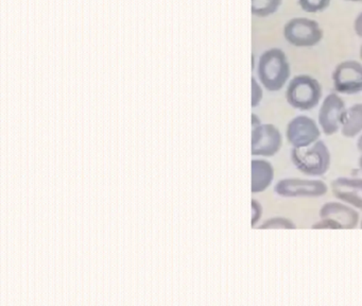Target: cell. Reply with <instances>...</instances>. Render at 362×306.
<instances>
[{
    "label": "cell",
    "instance_id": "1",
    "mask_svg": "<svg viewBox=\"0 0 362 306\" xmlns=\"http://www.w3.org/2000/svg\"><path fill=\"white\" fill-rule=\"evenodd\" d=\"M291 74L287 55L281 48H270L260 55L257 64L258 81L269 91H279Z\"/></svg>",
    "mask_w": 362,
    "mask_h": 306
},
{
    "label": "cell",
    "instance_id": "2",
    "mask_svg": "<svg viewBox=\"0 0 362 306\" xmlns=\"http://www.w3.org/2000/svg\"><path fill=\"white\" fill-rule=\"evenodd\" d=\"M290 159L298 171L309 176H324L332 162L329 149L321 140L305 148H292Z\"/></svg>",
    "mask_w": 362,
    "mask_h": 306
},
{
    "label": "cell",
    "instance_id": "3",
    "mask_svg": "<svg viewBox=\"0 0 362 306\" xmlns=\"http://www.w3.org/2000/svg\"><path fill=\"white\" fill-rule=\"evenodd\" d=\"M323 89L321 83L309 74H298L289 81L286 100L296 110H310L321 101Z\"/></svg>",
    "mask_w": 362,
    "mask_h": 306
},
{
    "label": "cell",
    "instance_id": "4",
    "mask_svg": "<svg viewBox=\"0 0 362 306\" xmlns=\"http://www.w3.org/2000/svg\"><path fill=\"white\" fill-rule=\"evenodd\" d=\"M284 38L292 46H317L323 40L324 31L315 19L294 17L284 26Z\"/></svg>",
    "mask_w": 362,
    "mask_h": 306
},
{
    "label": "cell",
    "instance_id": "5",
    "mask_svg": "<svg viewBox=\"0 0 362 306\" xmlns=\"http://www.w3.org/2000/svg\"><path fill=\"white\" fill-rule=\"evenodd\" d=\"M327 191V184L315 178H281L274 187V193L277 196L289 199H313L323 197Z\"/></svg>",
    "mask_w": 362,
    "mask_h": 306
},
{
    "label": "cell",
    "instance_id": "6",
    "mask_svg": "<svg viewBox=\"0 0 362 306\" xmlns=\"http://www.w3.org/2000/svg\"><path fill=\"white\" fill-rule=\"evenodd\" d=\"M283 146V135L276 125L260 123L252 128V155L271 157L279 152Z\"/></svg>",
    "mask_w": 362,
    "mask_h": 306
},
{
    "label": "cell",
    "instance_id": "7",
    "mask_svg": "<svg viewBox=\"0 0 362 306\" xmlns=\"http://www.w3.org/2000/svg\"><path fill=\"white\" fill-rule=\"evenodd\" d=\"M321 128L306 115H298L288 123L286 138L292 148H305L320 140Z\"/></svg>",
    "mask_w": 362,
    "mask_h": 306
},
{
    "label": "cell",
    "instance_id": "8",
    "mask_svg": "<svg viewBox=\"0 0 362 306\" xmlns=\"http://www.w3.org/2000/svg\"><path fill=\"white\" fill-rule=\"evenodd\" d=\"M337 93L355 95L362 91V64L354 60L341 62L332 74Z\"/></svg>",
    "mask_w": 362,
    "mask_h": 306
},
{
    "label": "cell",
    "instance_id": "9",
    "mask_svg": "<svg viewBox=\"0 0 362 306\" xmlns=\"http://www.w3.org/2000/svg\"><path fill=\"white\" fill-rule=\"evenodd\" d=\"M346 110L344 100L336 93H330L324 98L320 106L317 120L322 132L325 135L336 134L341 129L343 114Z\"/></svg>",
    "mask_w": 362,
    "mask_h": 306
},
{
    "label": "cell",
    "instance_id": "10",
    "mask_svg": "<svg viewBox=\"0 0 362 306\" xmlns=\"http://www.w3.org/2000/svg\"><path fill=\"white\" fill-rule=\"evenodd\" d=\"M330 188L337 199L362 210V178L339 176L332 181Z\"/></svg>",
    "mask_w": 362,
    "mask_h": 306
},
{
    "label": "cell",
    "instance_id": "11",
    "mask_svg": "<svg viewBox=\"0 0 362 306\" xmlns=\"http://www.w3.org/2000/svg\"><path fill=\"white\" fill-rule=\"evenodd\" d=\"M320 218H330L337 221L342 229H356L360 222L359 212L349 204L341 202H327L319 212Z\"/></svg>",
    "mask_w": 362,
    "mask_h": 306
},
{
    "label": "cell",
    "instance_id": "12",
    "mask_svg": "<svg viewBox=\"0 0 362 306\" xmlns=\"http://www.w3.org/2000/svg\"><path fill=\"white\" fill-rule=\"evenodd\" d=\"M274 167L262 159L252 161V193H260L269 188L274 180Z\"/></svg>",
    "mask_w": 362,
    "mask_h": 306
},
{
    "label": "cell",
    "instance_id": "13",
    "mask_svg": "<svg viewBox=\"0 0 362 306\" xmlns=\"http://www.w3.org/2000/svg\"><path fill=\"white\" fill-rule=\"evenodd\" d=\"M341 133L344 137L354 138L362 132V103L346 108L341 123Z\"/></svg>",
    "mask_w": 362,
    "mask_h": 306
},
{
    "label": "cell",
    "instance_id": "14",
    "mask_svg": "<svg viewBox=\"0 0 362 306\" xmlns=\"http://www.w3.org/2000/svg\"><path fill=\"white\" fill-rule=\"evenodd\" d=\"M281 4L283 0H251L252 14L264 18L276 13Z\"/></svg>",
    "mask_w": 362,
    "mask_h": 306
},
{
    "label": "cell",
    "instance_id": "15",
    "mask_svg": "<svg viewBox=\"0 0 362 306\" xmlns=\"http://www.w3.org/2000/svg\"><path fill=\"white\" fill-rule=\"evenodd\" d=\"M259 229H296V223L287 217L276 216L267 219L262 225H258Z\"/></svg>",
    "mask_w": 362,
    "mask_h": 306
},
{
    "label": "cell",
    "instance_id": "16",
    "mask_svg": "<svg viewBox=\"0 0 362 306\" xmlns=\"http://www.w3.org/2000/svg\"><path fill=\"white\" fill-rule=\"evenodd\" d=\"M298 6L307 13H320L330 6L332 0H296Z\"/></svg>",
    "mask_w": 362,
    "mask_h": 306
},
{
    "label": "cell",
    "instance_id": "17",
    "mask_svg": "<svg viewBox=\"0 0 362 306\" xmlns=\"http://www.w3.org/2000/svg\"><path fill=\"white\" fill-rule=\"evenodd\" d=\"M264 98L262 83L256 80L255 76H252V108L259 106Z\"/></svg>",
    "mask_w": 362,
    "mask_h": 306
},
{
    "label": "cell",
    "instance_id": "18",
    "mask_svg": "<svg viewBox=\"0 0 362 306\" xmlns=\"http://www.w3.org/2000/svg\"><path fill=\"white\" fill-rule=\"evenodd\" d=\"M264 214V208L262 203L257 200H252V227H255L257 223H259Z\"/></svg>",
    "mask_w": 362,
    "mask_h": 306
},
{
    "label": "cell",
    "instance_id": "19",
    "mask_svg": "<svg viewBox=\"0 0 362 306\" xmlns=\"http://www.w3.org/2000/svg\"><path fill=\"white\" fill-rule=\"evenodd\" d=\"M311 227L313 229H342V227L337 221L330 218H320V220L313 223Z\"/></svg>",
    "mask_w": 362,
    "mask_h": 306
},
{
    "label": "cell",
    "instance_id": "20",
    "mask_svg": "<svg viewBox=\"0 0 362 306\" xmlns=\"http://www.w3.org/2000/svg\"><path fill=\"white\" fill-rule=\"evenodd\" d=\"M354 30H355V33L362 38V11L356 16L355 21H354Z\"/></svg>",
    "mask_w": 362,
    "mask_h": 306
},
{
    "label": "cell",
    "instance_id": "21",
    "mask_svg": "<svg viewBox=\"0 0 362 306\" xmlns=\"http://www.w3.org/2000/svg\"><path fill=\"white\" fill-rule=\"evenodd\" d=\"M262 123L259 117L256 114H252V128L257 127L258 125Z\"/></svg>",
    "mask_w": 362,
    "mask_h": 306
},
{
    "label": "cell",
    "instance_id": "22",
    "mask_svg": "<svg viewBox=\"0 0 362 306\" xmlns=\"http://www.w3.org/2000/svg\"><path fill=\"white\" fill-rule=\"evenodd\" d=\"M357 148H358V150L360 151V152H362V133L360 134L359 137H358Z\"/></svg>",
    "mask_w": 362,
    "mask_h": 306
},
{
    "label": "cell",
    "instance_id": "23",
    "mask_svg": "<svg viewBox=\"0 0 362 306\" xmlns=\"http://www.w3.org/2000/svg\"><path fill=\"white\" fill-rule=\"evenodd\" d=\"M358 164H359V168H360V170H361V172H362V152H361V155H360L359 161H358Z\"/></svg>",
    "mask_w": 362,
    "mask_h": 306
},
{
    "label": "cell",
    "instance_id": "24",
    "mask_svg": "<svg viewBox=\"0 0 362 306\" xmlns=\"http://www.w3.org/2000/svg\"><path fill=\"white\" fill-rule=\"evenodd\" d=\"M359 55H360V59H361V61H362V44H361V47H360Z\"/></svg>",
    "mask_w": 362,
    "mask_h": 306
},
{
    "label": "cell",
    "instance_id": "25",
    "mask_svg": "<svg viewBox=\"0 0 362 306\" xmlns=\"http://www.w3.org/2000/svg\"><path fill=\"white\" fill-rule=\"evenodd\" d=\"M346 1H351V2H361L362 0H346Z\"/></svg>",
    "mask_w": 362,
    "mask_h": 306
},
{
    "label": "cell",
    "instance_id": "26",
    "mask_svg": "<svg viewBox=\"0 0 362 306\" xmlns=\"http://www.w3.org/2000/svg\"><path fill=\"white\" fill-rule=\"evenodd\" d=\"M360 227L362 229V217H361V221H360Z\"/></svg>",
    "mask_w": 362,
    "mask_h": 306
}]
</instances>
